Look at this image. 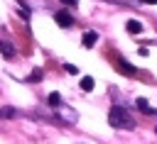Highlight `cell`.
Here are the masks:
<instances>
[{"mask_svg":"<svg viewBox=\"0 0 157 144\" xmlns=\"http://www.w3.org/2000/svg\"><path fill=\"white\" fill-rule=\"evenodd\" d=\"M108 122H110V127H118V129H132V127H135L132 115H130L125 107H120V105H113V107H110Z\"/></svg>","mask_w":157,"mask_h":144,"instance_id":"cell-1","label":"cell"},{"mask_svg":"<svg viewBox=\"0 0 157 144\" xmlns=\"http://www.w3.org/2000/svg\"><path fill=\"white\" fill-rule=\"evenodd\" d=\"M113 66H115V71H120V73H125V76H137V68L130 66L123 56H113Z\"/></svg>","mask_w":157,"mask_h":144,"instance_id":"cell-2","label":"cell"},{"mask_svg":"<svg viewBox=\"0 0 157 144\" xmlns=\"http://www.w3.org/2000/svg\"><path fill=\"white\" fill-rule=\"evenodd\" d=\"M54 20H56V24H59V27H64V29L74 24V17H71L69 12H64V10H61V12H56V15H54Z\"/></svg>","mask_w":157,"mask_h":144,"instance_id":"cell-3","label":"cell"},{"mask_svg":"<svg viewBox=\"0 0 157 144\" xmlns=\"http://www.w3.org/2000/svg\"><path fill=\"white\" fill-rule=\"evenodd\" d=\"M0 54H2L5 59H12V56H15V46H12V41L0 39Z\"/></svg>","mask_w":157,"mask_h":144,"instance_id":"cell-4","label":"cell"},{"mask_svg":"<svg viewBox=\"0 0 157 144\" xmlns=\"http://www.w3.org/2000/svg\"><path fill=\"white\" fill-rule=\"evenodd\" d=\"M135 103H137V107H140V110H142V112H145V115H152V117H155V115H157V110H155V107H150V105H147V100H145V98H137V100H135Z\"/></svg>","mask_w":157,"mask_h":144,"instance_id":"cell-5","label":"cell"},{"mask_svg":"<svg viewBox=\"0 0 157 144\" xmlns=\"http://www.w3.org/2000/svg\"><path fill=\"white\" fill-rule=\"evenodd\" d=\"M125 29H128L130 34H140V32H142V24H140L137 20H128V24H125Z\"/></svg>","mask_w":157,"mask_h":144,"instance_id":"cell-6","label":"cell"},{"mask_svg":"<svg viewBox=\"0 0 157 144\" xmlns=\"http://www.w3.org/2000/svg\"><path fill=\"white\" fill-rule=\"evenodd\" d=\"M96 41H98V34H96V32H86V34H83V46H86V49H91Z\"/></svg>","mask_w":157,"mask_h":144,"instance_id":"cell-7","label":"cell"},{"mask_svg":"<svg viewBox=\"0 0 157 144\" xmlns=\"http://www.w3.org/2000/svg\"><path fill=\"white\" fill-rule=\"evenodd\" d=\"M42 76H44V71H42V68H34V71L29 73V78H27V81H29V83H39V81H42Z\"/></svg>","mask_w":157,"mask_h":144,"instance_id":"cell-8","label":"cell"},{"mask_svg":"<svg viewBox=\"0 0 157 144\" xmlns=\"http://www.w3.org/2000/svg\"><path fill=\"white\" fill-rule=\"evenodd\" d=\"M81 88H83L86 93L93 90V78H91V76H83V78H81Z\"/></svg>","mask_w":157,"mask_h":144,"instance_id":"cell-9","label":"cell"},{"mask_svg":"<svg viewBox=\"0 0 157 144\" xmlns=\"http://www.w3.org/2000/svg\"><path fill=\"white\" fill-rule=\"evenodd\" d=\"M49 105H52V107H59V105H61V95H59V93H49Z\"/></svg>","mask_w":157,"mask_h":144,"instance_id":"cell-10","label":"cell"},{"mask_svg":"<svg viewBox=\"0 0 157 144\" xmlns=\"http://www.w3.org/2000/svg\"><path fill=\"white\" fill-rule=\"evenodd\" d=\"M105 2H113V5H137V0H105Z\"/></svg>","mask_w":157,"mask_h":144,"instance_id":"cell-11","label":"cell"},{"mask_svg":"<svg viewBox=\"0 0 157 144\" xmlns=\"http://www.w3.org/2000/svg\"><path fill=\"white\" fill-rule=\"evenodd\" d=\"M0 117H15V110L12 107H2L0 110Z\"/></svg>","mask_w":157,"mask_h":144,"instance_id":"cell-12","label":"cell"},{"mask_svg":"<svg viewBox=\"0 0 157 144\" xmlns=\"http://www.w3.org/2000/svg\"><path fill=\"white\" fill-rule=\"evenodd\" d=\"M59 2H64L66 7H76V5H78V0H59Z\"/></svg>","mask_w":157,"mask_h":144,"instance_id":"cell-13","label":"cell"},{"mask_svg":"<svg viewBox=\"0 0 157 144\" xmlns=\"http://www.w3.org/2000/svg\"><path fill=\"white\" fill-rule=\"evenodd\" d=\"M137 2H147V5H157V0H137Z\"/></svg>","mask_w":157,"mask_h":144,"instance_id":"cell-14","label":"cell"},{"mask_svg":"<svg viewBox=\"0 0 157 144\" xmlns=\"http://www.w3.org/2000/svg\"><path fill=\"white\" fill-rule=\"evenodd\" d=\"M155 132H157V129H155Z\"/></svg>","mask_w":157,"mask_h":144,"instance_id":"cell-15","label":"cell"}]
</instances>
